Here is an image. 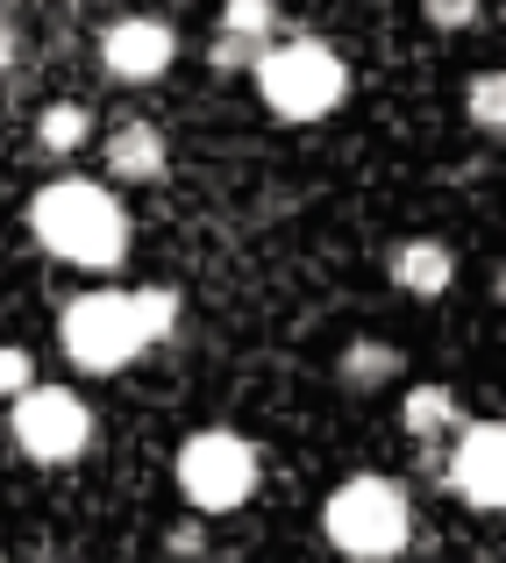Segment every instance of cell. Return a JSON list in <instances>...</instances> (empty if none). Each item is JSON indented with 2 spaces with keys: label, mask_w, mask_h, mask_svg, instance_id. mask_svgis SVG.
<instances>
[{
  "label": "cell",
  "mask_w": 506,
  "mask_h": 563,
  "mask_svg": "<svg viewBox=\"0 0 506 563\" xmlns=\"http://www.w3.org/2000/svg\"><path fill=\"white\" fill-rule=\"evenodd\" d=\"M250 86H257L264 114L272 122H329V114L350 100V57L336 51V43L321 36H278L257 51V65H250Z\"/></svg>",
  "instance_id": "7a4b0ae2"
},
{
  "label": "cell",
  "mask_w": 506,
  "mask_h": 563,
  "mask_svg": "<svg viewBox=\"0 0 506 563\" xmlns=\"http://www.w3.org/2000/svg\"><path fill=\"white\" fill-rule=\"evenodd\" d=\"M506 79L499 71H479V79H471V93H464V108H471V122L485 129V136H499V122H506Z\"/></svg>",
  "instance_id": "9a60e30c"
},
{
  "label": "cell",
  "mask_w": 506,
  "mask_h": 563,
  "mask_svg": "<svg viewBox=\"0 0 506 563\" xmlns=\"http://www.w3.org/2000/svg\"><path fill=\"white\" fill-rule=\"evenodd\" d=\"M250 65H257V51H250V43H235V36H207V71L235 79V71H250Z\"/></svg>",
  "instance_id": "d6986e66"
},
{
  "label": "cell",
  "mask_w": 506,
  "mask_h": 563,
  "mask_svg": "<svg viewBox=\"0 0 506 563\" xmlns=\"http://www.w3.org/2000/svg\"><path fill=\"white\" fill-rule=\"evenodd\" d=\"M385 272H393V286L407 292V300H442V292L457 286V250L442 243V235H407V243H393Z\"/></svg>",
  "instance_id": "30bf717a"
},
{
  "label": "cell",
  "mask_w": 506,
  "mask_h": 563,
  "mask_svg": "<svg viewBox=\"0 0 506 563\" xmlns=\"http://www.w3.org/2000/svg\"><path fill=\"white\" fill-rule=\"evenodd\" d=\"M57 335H65V357L79 364V372H94V378L129 372V364L151 350L143 307H136V292H122V286L79 292V300L65 307V321H57Z\"/></svg>",
  "instance_id": "277c9868"
},
{
  "label": "cell",
  "mask_w": 506,
  "mask_h": 563,
  "mask_svg": "<svg viewBox=\"0 0 506 563\" xmlns=\"http://www.w3.org/2000/svg\"><path fill=\"white\" fill-rule=\"evenodd\" d=\"M336 378L350 385V393H378V385H393V378H399V350H393V343H378V335H356V343L342 350Z\"/></svg>",
  "instance_id": "5bb4252c"
},
{
  "label": "cell",
  "mask_w": 506,
  "mask_h": 563,
  "mask_svg": "<svg viewBox=\"0 0 506 563\" xmlns=\"http://www.w3.org/2000/svg\"><path fill=\"white\" fill-rule=\"evenodd\" d=\"M94 51H100V71L114 86H157L178 65V29L165 14H114L94 36Z\"/></svg>",
  "instance_id": "52a82bcc"
},
{
  "label": "cell",
  "mask_w": 506,
  "mask_h": 563,
  "mask_svg": "<svg viewBox=\"0 0 506 563\" xmlns=\"http://www.w3.org/2000/svg\"><path fill=\"white\" fill-rule=\"evenodd\" d=\"M399 421H407L414 442H450L457 428H464V421H457V393H450V385H414L407 407H399Z\"/></svg>",
  "instance_id": "7c38bea8"
},
{
  "label": "cell",
  "mask_w": 506,
  "mask_h": 563,
  "mask_svg": "<svg viewBox=\"0 0 506 563\" xmlns=\"http://www.w3.org/2000/svg\"><path fill=\"white\" fill-rule=\"evenodd\" d=\"M136 307H143V329H151V343H165L178 329V314H186V300H178L172 286H136Z\"/></svg>",
  "instance_id": "2e32d148"
},
{
  "label": "cell",
  "mask_w": 506,
  "mask_h": 563,
  "mask_svg": "<svg viewBox=\"0 0 506 563\" xmlns=\"http://www.w3.org/2000/svg\"><path fill=\"white\" fill-rule=\"evenodd\" d=\"M100 157H108V179L114 186H157L172 172V136L157 122H143V114H129V122L108 129Z\"/></svg>",
  "instance_id": "9c48e42d"
},
{
  "label": "cell",
  "mask_w": 506,
  "mask_h": 563,
  "mask_svg": "<svg viewBox=\"0 0 506 563\" xmlns=\"http://www.w3.org/2000/svg\"><path fill=\"white\" fill-rule=\"evenodd\" d=\"M321 536L336 542L350 563H393L414 542V499L407 485L378 478V471H356L321 499Z\"/></svg>",
  "instance_id": "3957f363"
},
{
  "label": "cell",
  "mask_w": 506,
  "mask_h": 563,
  "mask_svg": "<svg viewBox=\"0 0 506 563\" xmlns=\"http://www.w3.org/2000/svg\"><path fill=\"white\" fill-rule=\"evenodd\" d=\"M14 57H22V22L0 8V71H14Z\"/></svg>",
  "instance_id": "ffe728a7"
},
{
  "label": "cell",
  "mask_w": 506,
  "mask_h": 563,
  "mask_svg": "<svg viewBox=\"0 0 506 563\" xmlns=\"http://www.w3.org/2000/svg\"><path fill=\"white\" fill-rule=\"evenodd\" d=\"M94 143V108L86 100H43L36 108V151L43 157H79Z\"/></svg>",
  "instance_id": "8fae6325"
},
{
  "label": "cell",
  "mask_w": 506,
  "mask_h": 563,
  "mask_svg": "<svg viewBox=\"0 0 506 563\" xmlns=\"http://www.w3.org/2000/svg\"><path fill=\"white\" fill-rule=\"evenodd\" d=\"M29 235H36L57 264L114 272V264L129 257V243H136V221H129L122 192H114L108 179H79V172H65V179L29 192Z\"/></svg>",
  "instance_id": "6da1fadb"
},
{
  "label": "cell",
  "mask_w": 506,
  "mask_h": 563,
  "mask_svg": "<svg viewBox=\"0 0 506 563\" xmlns=\"http://www.w3.org/2000/svg\"><path fill=\"white\" fill-rule=\"evenodd\" d=\"M36 385V357L22 343H0V399H22Z\"/></svg>",
  "instance_id": "e0dca14e"
},
{
  "label": "cell",
  "mask_w": 506,
  "mask_h": 563,
  "mask_svg": "<svg viewBox=\"0 0 506 563\" xmlns=\"http://www.w3.org/2000/svg\"><path fill=\"white\" fill-rule=\"evenodd\" d=\"M257 442L235 435V428H200V435L178 442V493L193 514H235L257 493Z\"/></svg>",
  "instance_id": "5b68a950"
},
{
  "label": "cell",
  "mask_w": 506,
  "mask_h": 563,
  "mask_svg": "<svg viewBox=\"0 0 506 563\" xmlns=\"http://www.w3.org/2000/svg\"><path fill=\"white\" fill-rule=\"evenodd\" d=\"M499 421H464L450 435V493L479 514H499V493H506V450H499Z\"/></svg>",
  "instance_id": "ba28073f"
},
{
  "label": "cell",
  "mask_w": 506,
  "mask_h": 563,
  "mask_svg": "<svg viewBox=\"0 0 506 563\" xmlns=\"http://www.w3.org/2000/svg\"><path fill=\"white\" fill-rule=\"evenodd\" d=\"M8 428H14V450L29 464H79L86 442H94V407L79 393H65V385H29L14 399Z\"/></svg>",
  "instance_id": "8992f818"
},
{
  "label": "cell",
  "mask_w": 506,
  "mask_h": 563,
  "mask_svg": "<svg viewBox=\"0 0 506 563\" xmlns=\"http://www.w3.org/2000/svg\"><path fill=\"white\" fill-rule=\"evenodd\" d=\"M215 36H235V43H250V51L278 43V36H286L278 0H221V8H215Z\"/></svg>",
  "instance_id": "4fadbf2b"
},
{
  "label": "cell",
  "mask_w": 506,
  "mask_h": 563,
  "mask_svg": "<svg viewBox=\"0 0 506 563\" xmlns=\"http://www.w3.org/2000/svg\"><path fill=\"white\" fill-rule=\"evenodd\" d=\"M428 29H442V36H457V29H471L485 14V0H421Z\"/></svg>",
  "instance_id": "ac0fdd59"
}]
</instances>
